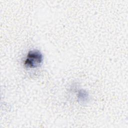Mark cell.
Instances as JSON below:
<instances>
[{"label": "cell", "instance_id": "cell-1", "mask_svg": "<svg viewBox=\"0 0 128 128\" xmlns=\"http://www.w3.org/2000/svg\"><path fill=\"white\" fill-rule=\"evenodd\" d=\"M42 62V55L38 50L30 51L25 59L24 64L29 68H36Z\"/></svg>", "mask_w": 128, "mask_h": 128}]
</instances>
